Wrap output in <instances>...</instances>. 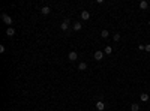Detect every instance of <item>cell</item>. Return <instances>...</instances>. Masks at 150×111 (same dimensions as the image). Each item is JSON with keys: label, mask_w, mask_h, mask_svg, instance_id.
Segmentation results:
<instances>
[{"label": "cell", "mask_w": 150, "mask_h": 111, "mask_svg": "<svg viewBox=\"0 0 150 111\" xmlns=\"http://www.w3.org/2000/svg\"><path fill=\"white\" fill-rule=\"evenodd\" d=\"M131 111H140V105L138 104H132L131 105Z\"/></svg>", "instance_id": "obj_14"}, {"label": "cell", "mask_w": 150, "mask_h": 111, "mask_svg": "<svg viewBox=\"0 0 150 111\" xmlns=\"http://www.w3.org/2000/svg\"><path fill=\"white\" fill-rule=\"evenodd\" d=\"M74 30H75V32H80V30H81V23H80V21L74 23Z\"/></svg>", "instance_id": "obj_12"}, {"label": "cell", "mask_w": 150, "mask_h": 111, "mask_svg": "<svg viewBox=\"0 0 150 111\" xmlns=\"http://www.w3.org/2000/svg\"><path fill=\"white\" fill-rule=\"evenodd\" d=\"M89 18H90V12H89V11H81V20L87 21Z\"/></svg>", "instance_id": "obj_4"}, {"label": "cell", "mask_w": 150, "mask_h": 111, "mask_svg": "<svg viewBox=\"0 0 150 111\" xmlns=\"http://www.w3.org/2000/svg\"><path fill=\"white\" fill-rule=\"evenodd\" d=\"M149 8V2H146V0H141L140 2V9L141 11H146Z\"/></svg>", "instance_id": "obj_7"}, {"label": "cell", "mask_w": 150, "mask_h": 111, "mask_svg": "<svg viewBox=\"0 0 150 111\" xmlns=\"http://www.w3.org/2000/svg\"><path fill=\"white\" fill-rule=\"evenodd\" d=\"M111 53H113V47H110V45H108V47H105V50H104V54L110 56Z\"/></svg>", "instance_id": "obj_10"}, {"label": "cell", "mask_w": 150, "mask_h": 111, "mask_svg": "<svg viewBox=\"0 0 150 111\" xmlns=\"http://www.w3.org/2000/svg\"><path fill=\"white\" fill-rule=\"evenodd\" d=\"M93 59H95V60H102L104 59V51H95Z\"/></svg>", "instance_id": "obj_2"}, {"label": "cell", "mask_w": 150, "mask_h": 111, "mask_svg": "<svg viewBox=\"0 0 150 111\" xmlns=\"http://www.w3.org/2000/svg\"><path fill=\"white\" fill-rule=\"evenodd\" d=\"M68 27H69V20H63L62 24H60V29L62 30H68Z\"/></svg>", "instance_id": "obj_5"}, {"label": "cell", "mask_w": 150, "mask_h": 111, "mask_svg": "<svg viewBox=\"0 0 150 111\" xmlns=\"http://www.w3.org/2000/svg\"><path fill=\"white\" fill-rule=\"evenodd\" d=\"M68 59H69V62H75L77 59H78V54H77L75 51H71L69 54H68Z\"/></svg>", "instance_id": "obj_3"}, {"label": "cell", "mask_w": 150, "mask_h": 111, "mask_svg": "<svg viewBox=\"0 0 150 111\" xmlns=\"http://www.w3.org/2000/svg\"><path fill=\"white\" fill-rule=\"evenodd\" d=\"M146 51H149V53H150V44H149V45H146Z\"/></svg>", "instance_id": "obj_19"}, {"label": "cell", "mask_w": 150, "mask_h": 111, "mask_svg": "<svg viewBox=\"0 0 150 111\" xmlns=\"http://www.w3.org/2000/svg\"><path fill=\"white\" fill-rule=\"evenodd\" d=\"M149 26H150V20H149Z\"/></svg>", "instance_id": "obj_20"}, {"label": "cell", "mask_w": 150, "mask_h": 111, "mask_svg": "<svg viewBox=\"0 0 150 111\" xmlns=\"http://www.w3.org/2000/svg\"><path fill=\"white\" fill-rule=\"evenodd\" d=\"M96 110H98V111H104V110H105V104H104L102 101H98V102H96Z\"/></svg>", "instance_id": "obj_6"}, {"label": "cell", "mask_w": 150, "mask_h": 111, "mask_svg": "<svg viewBox=\"0 0 150 111\" xmlns=\"http://www.w3.org/2000/svg\"><path fill=\"white\" fill-rule=\"evenodd\" d=\"M2 20L5 21V24H8V27H11V24H12V18H11L8 14H5V12H3V14H2Z\"/></svg>", "instance_id": "obj_1"}, {"label": "cell", "mask_w": 150, "mask_h": 111, "mask_svg": "<svg viewBox=\"0 0 150 111\" xmlns=\"http://www.w3.org/2000/svg\"><path fill=\"white\" fill-rule=\"evenodd\" d=\"M140 98H141V101H143V102H147V101H149V95H147V93H141Z\"/></svg>", "instance_id": "obj_13"}, {"label": "cell", "mask_w": 150, "mask_h": 111, "mask_svg": "<svg viewBox=\"0 0 150 111\" xmlns=\"http://www.w3.org/2000/svg\"><path fill=\"white\" fill-rule=\"evenodd\" d=\"M78 69H80V71H86V69H87V63H84V62H81V63L78 65Z\"/></svg>", "instance_id": "obj_11"}, {"label": "cell", "mask_w": 150, "mask_h": 111, "mask_svg": "<svg viewBox=\"0 0 150 111\" xmlns=\"http://www.w3.org/2000/svg\"><path fill=\"white\" fill-rule=\"evenodd\" d=\"M6 35L9 36V38H12V36L15 35V29H14V27H8V29H6Z\"/></svg>", "instance_id": "obj_8"}, {"label": "cell", "mask_w": 150, "mask_h": 111, "mask_svg": "<svg viewBox=\"0 0 150 111\" xmlns=\"http://www.w3.org/2000/svg\"><path fill=\"white\" fill-rule=\"evenodd\" d=\"M5 50H6V48L3 47V45H0V53H5Z\"/></svg>", "instance_id": "obj_18"}, {"label": "cell", "mask_w": 150, "mask_h": 111, "mask_svg": "<svg viewBox=\"0 0 150 111\" xmlns=\"http://www.w3.org/2000/svg\"><path fill=\"white\" fill-rule=\"evenodd\" d=\"M138 48H140L141 51H144V50H146V45H143V44H140V45H138Z\"/></svg>", "instance_id": "obj_17"}, {"label": "cell", "mask_w": 150, "mask_h": 111, "mask_svg": "<svg viewBox=\"0 0 150 111\" xmlns=\"http://www.w3.org/2000/svg\"><path fill=\"white\" fill-rule=\"evenodd\" d=\"M101 36H102L104 39H107L108 36H110V33H108V30H102V32H101Z\"/></svg>", "instance_id": "obj_15"}, {"label": "cell", "mask_w": 150, "mask_h": 111, "mask_svg": "<svg viewBox=\"0 0 150 111\" xmlns=\"http://www.w3.org/2000/svg\"><path fill=\"white\" fill-rule=\"evenodd\" d=\"M41 12H42L44 15H48V14L51 12V9H50V6H44L42 9H41Z\"/></svg>", "instance_id": "obj_9"}, {"label": "cell", "mask_w": 150, "mask_h": 111, "mask_svg": "<svg viewBox=\"0 0 150 111\" xmlns=\"http://www.w3.org/2000/svg\"><path fill=\"white\" fill-rule=\"evenodd\" d=\"M113 39H114V42H119V41H120V39H122V36H120V35H119V33H116V35H114V36H113Z\"/></svg>", "instance_id": "obj_16"}]
</instances>
